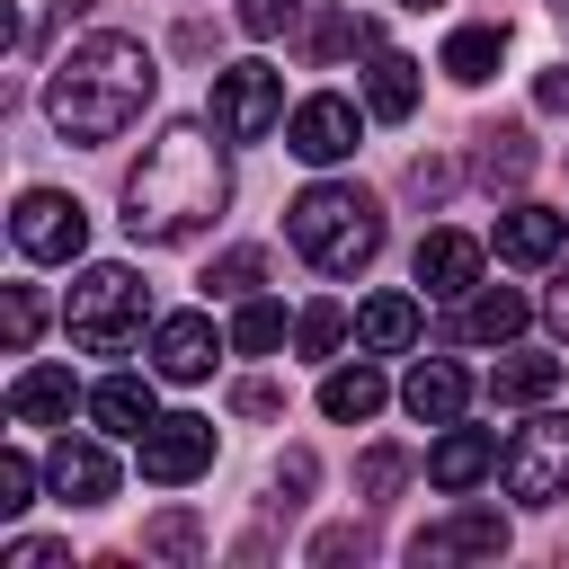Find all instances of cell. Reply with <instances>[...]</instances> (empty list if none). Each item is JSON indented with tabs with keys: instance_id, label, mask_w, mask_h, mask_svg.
<instances>
[{
	"instance_id": "1",
	"label": "cell",
	"mask_w": 569,
	"mask_h": 569,
	"mask_svg": "<svg viewBox=\"0 0 569 569\" xmlns=\"http://www.w3.org/2000/svg\"><path fill=\"white\" fill-rule=\"evenodd\" d=\"M231 204V160H222V133L213 116H178L142 142V160L124 169V231L151 240V249H178L196 231H213Z\"/></svg>"
},
{
	"instance_id": "2",
	"label": "cell",
	"mask_w": 569,
	"mask_h": 569,
	"mask_svg": "<svg viewBox=\"0 0 569 569\" xmlns=\"http://www.w3.org/2000/svg\"><path fill=\"white\" fill-rule=\"evenodd\" d=\"M151 89H160V71H151V44L142 36H89L44 80V116H53L62 142H116L151 107Z\"/></svg>"
},
{
	"instance_id": "3",
	"label": "cell",
	"mask_w": 569,
	"mask_h": 569,
	"mask_svg": "<svg viewBox=\"0 0 569 569\" xmlns=\"http://www.w3.org/2000/svg\"><path fill=\"white\" fill-rule=\"evenodd\" d=\"M284 240H293L320 276H356V267H373V249H382V204H373L365 187L320 178V187H302V196L284 204Z\"/></svg>"
},
{
	"instance_id": "4",
	"label": "cell",
	"mask_w": 569,
	"mask_h": 569,
	"mask_svg": "<svg viewBox=\"0 0 569 569\" xmlns=\"http://www.w3.org/2000/svg\"><path fill=\"white\" fill-rule=\"evenodd\" d=\"M142 320H151V284L133 276V267H80V284L62 293V329H71V347H89V356H124L133 338H142Z\"/></svg>"
},
{
	"instance_id": "5",
	"label": "cell",
	"mask_w": 569,
	"mask_h": 569,
	"mask_svg": "<svg viewBox=\"0 0 569 569\" xmlns=\"http://www.w3.org/2000/svg\"><path fill=\"white\" fill-rule=\"evenodd\" d=\"M498 480H507L516 507H551V498H569V418H560V409L525 418L516 445L498 453Z\"/></svg>"
},
{
	"instance_id": "6",
	"label": "cell",
	"mask_w": 569,
	"mask_h": 569,
	"mask_svg": "<svg viewBox=\"0 0 569 569\" xmlns=\"http://www.w3.org/2000/svg\"><path fill=\"white\" fill-rule=\"evenodd\" d=\"M284 124V80L267 62H231L213 71V133L222 142H267Z\"/></svg>"
},
{
	"instance_id": "7",
	"label": "cell",
	"mask_w": 569,
	"mask_h": 569,
	"mask_svg": "<svg viewBox=\"0 0 569 569\" xmlns=\"http://www.w3.org/2000/svg\"><path fill=\"white\" fill-rule=\"evenodd\" d=\"M9 240H18V258L62 267V258H80V249H89V213H80L62 187H27V196H18V213H9Z\"/></svg>"
},
{
	"instance_id": "8",
	"label": "cell",
	"mask_w": 569,
	"mask_h": 569,
	"mask_svg": "<svg viewBox=\"0 0 569 569\" xmlns=\"http://www.w3.org/2000/svg\"><path fill=\"white\" fill-rule=\"evenodd\" d=\"M133 462H142V480H160V489L196 480V471L213 462V418H196V409H169V418H151V427L133 436Z\"/></svg>"
},
{
	"instance_id": "9",
	"label": "cell",
	"mask_w": 569,
	"mask_h": 569,
	"mask_svg": "<svg viewBox=\"0 0 569 569\" xmlns=\"http://www.w3.org/2000/svg\"><path fill=\"white\" fill-rule=\"evenodd\" d=\"M356 133H365V116H356V98H302L293 116H284V151L293 160H311V169H329V160H347L356 151Z\"/></svg>"
},
{
	"instance_id": "10",
	"label": "cell",
	"mask_w": 569,
	"mask_h": 569,
	"mask_svg": "<svg viewBox=\"0 0 569 569\" xmlns=\"http://www.w3.org/2000/svg\"><path fill=\"white\" fill-rule=\"evenodd\" d=\"M498 551H507V516H498V507H462V516L409 533V560H418V569H445V560H498Z\"/></svg>"
},
{
	"instance_id": "11",
	"label": "cell",
	"mask_w": 569,
	"mask_h": 569,
	"mask_svg": "<svg viewBox=\"0 0 569 569\" xmlns=\"http://www.w3.org/2000/svg\"><path fill=\"white\" fill-rule=\"evenodd\" d=\"M222 329L204 320V311H169L160 329H151V365H160V382H204L213 365H222Z\"/></svg>"
},
{
	"instance_id": "12",
	"label": "cell",
	"mask_w": 569,
	"mask_h": 569,
	"mask_svg": "<svg viewBox=\"0 0 569 569\" xmlns=\"http://www.w3.org/2000/svg\"><path fill=\"white\" fill-rule=\"evenodd\" d=\"M44 489H53L62 507H107V498H116V453L89 445V436H62V445L44 453Z\"/></svg>"
},
{
	"instance_id": "13",
	"label": "cell",
	"mask_w": 569,
	"mask_h": 569,
	"mask_svg": "<svg viewBox=\"0 0 569 569\" xmlns=\"http://www.w3.org/2000/svg\"><path fill=\"white\" fill-rule=\"evenodd\" d=\"M489 240H498V258H507V267H551V258H560V240H569V213H551V204H507Z\"/></svg>"
},
{
	"instance_id": "14",
	"label": "cell",
	"mask_w": 569,
	"mask_h": 569,
	"mask_svg": "<svg viewBox=\"0 0 569 569\" xmlns=\"http://www.w3.org/2000/svg\"><path fill=\"white\" fill-rule=\"evenodd\" d=\"M409 267H418V284H427L436 302H462V293L480 284V240H471V231H427Z\"/></svg>"
},
{
	"instance_id": "15",
	"label": "cell",
	"mask_w": 569,
	"mask_h": 569,
	"mask_svg": "<svg viewBox=\"0 0 569 569\" xmlns=\"http://www.w3.org/2000/svg\"><path fill=\"white\" fill-rule=\"evenodd\" d=\"M71 409H89V391L62 373V365H27L9 382V418L18 427H71Z\"/></svg>"
},
{
	"instance_id": "16",
	"label": "cell",
	"mask_w": 569,
	"mask_h": 569,
	"mask_svg": "<svg viewBox=\"0 0 569 569\" xmlns=\"http://www.w3.org/2000/svg\"><path fill=\"white\" fill-rule=\"evenodd\" d=\"M462 400H471V382H462V365H445V356H418V365L400 373V409H409L418 427H453Z\"/></svg>"
},
{
	"instance_id": "17",
	"label": "cell",
	"mask_w": 569,
	"mask_h": 569,
	"mask_svg": "<svg viewBox=\"0 0 569 569\" xmlns=\"http://www.w3.org/2000/svg\"><path fill=\"white\" fill-rule=\"evenodd\" d=\"M471 142H480V151H471V169H480V187H489V196H516V187L533 178V133H525L516 116H507V124H480Z\"/></svg>"
},
{
	"instance_id": "18",
	"label": "cell",
	"mask_w": 569,
	"mask_h": 569,
	"mask_svg": "<svg viewBox=\"0 0 569 569\" xmlns=\"http://www.w3.org/2000/svg\"><path fill=\"white\" fill-rule=\"evenodd\" d=\"M489 471H498V436L489 427H445L436 453H427V480L436 489H480Z\"/></svg>"
},
{
	"instance_id": "19",
	"label": "cell",
	"mask_w": 569,
	"mask_h": 569,
	"mask_svg": "<svg viewBox=\"0 0 569 569\" xmlns=\"http://www.w3.org/2000/svg\"><path fill=\"white\" fill-rule=\"evenodd\" d=\"M525 320H533V302L516 284H471V302H462V338L471 347H507V338H525Z\"/></svg>"
},
{
	"instance_id": "20",
	"label": "cell",
	"mask_w": 569,
	"mask_h": 569,
	"mask_svg": "<svg viewBox=\"0 0 569 569\" xmlns=\"http://www.w3.org/2000/svg\"><path fill=\"white\" fill-rule=\"evenodd\" d=\"M89 418H98V436H142V427L160 418V400H151L142 373H107V382L89 391Z\"/></svg>"
},
{
	"instance_id": "21",
	"label": "cell",
	"mask_w": 569,
	"mask_h": 569,
	"mask_svg": "<svg viewBox=\"0 0 569 569\" xmlns=\"http://www.w3.org/2000/svg\"><path fill=\"white\" fill-rule=\"evenodd\" d=\"M365 107H373L382 124H400V116L418 107V62L391 53V44H373V53H365Z\"/></svg>"
},
{
	"instance_id": "22",
	"label": "cell",
	"mask_w": 569,
	"mask_h": 569,
	"mask_svg": "<svg viewBox=\"0 0 569 569\" xmlns=\"http://www.w3.org/2000/svg\"><path fill=\"white\" fill-rule=\"evenodd\" d=\"M356 338H365L373 356H409V347H418V293H373V302L356 311Z\"/></svg>"
},
{
	"instance_id": "23",
	"label": "cell",
	"mask_w": 569,
	"mask_h": 569,
	"mask_svg": "<svg viewBox=\"0 0 569 569\" xmlns=\"http://www.w3.org/2000/svg\"><path fill=\"white\" fill-rule=\"evenodd\" d=\"M551 391H560V356H525L516 347V356L489 365V400L498 409H525V400H551Z\"/></svg>"
},
{
	"instance_id": "24",
	"label": "cell",
	"mask_w": 569,
	"mask_h": 569,
	"mask_svg": "<svg viewBox=\"0 0 569 569\" xmlns=\"http://www.w3.org/2000/svg\"><path fill=\"white\" fill-rule=\"evenodd\" d=\"M382 400H391V391H382V373H373V365H338V373L320 382V409H329L338 427H365Z\"/></svg>"
},
{
	"instance_id": "25",
	"label": "cell",
	"mask_w": 569,
	"mask_h": 569,
	"mask_svg": "<svg viewBox=\"0 0 569 569\" xmlns=\"http://www.w3.org/2000/svg\"><path fill=\"white\" fill-rule=\"evenodd\" d=\"M498 53H507V27H453V36H445V80L480 89V80L498 71Z\"/></svg>"
},
{
	"instance_id": "26",
	"label": "cell",
	"mask_w": 569,
	"mask_h": 569,
	"mask_svg": "<svg viewBox=\"0 0 569 569\" xmlns=\"http://www.w3.org/2000/svg\"><path fill=\"white\" fill-rule=\"evenodd\" d=\"M382 44V27L373 18H356V9H329L320 27H311V62H338V53H373Z\"/></svg>"
},
{
	"instance_id": "27",
	"label": "cell",
	"mask_w": 569,
	"mask_h": 569,
	"mask_svg": "<svg viewBox=\"0 0 569 569\" xmlns=\"http://www.w3.org/2000/svg\"><path fill=\"white\" fill-rule=\"evenodd\" d=\"M231 347H240V356H276V347H284V311H276L267 293H249V302L231 311Z\"/></svg>"
},
{
	"instance_id": "28",
	"label": "cell",
	"mask_w": 569,
	"mask_h": 569,
	"mask_svg": "<svg viewBox=\"0 0 569 569\" xmlns=\"http://www.w3.org/2000/svg\"><path fill=\"white\" fill-rule=\"evenodd\" d=\"M258 276H267V258H258V249H222V258L204 267V293H222V302H249V293H258Z\"/></svg>"
},
{
	"instance_id": "29",
	"label": "cell",
	"mask_w": 569,
	"mask_h": 569,
	"mask_svg": "<svg viewBox=\"0 0 569 569\" xmlns=\"http://www.w3.org/2000/svg\"><path fill=\"white\" fill-rule=\"evenodd\" d=\"M347 329H356V320H347V302H311V311L293 320V347H302V356H338V347H347Z\"/></svg>"
},
{
	"instance_id": "30",
	"label": "cell",
	"mask_w": 569,
	"mask_h": 569,
	"mask_svg": "<svg viewBox=\"0 0 569 569\" xmlns=\"http://www.w3.org/2000/svg\"><path fill=\"white\" fill-rule=\"evenodd\" d=\"M142 551H151V560H196V551H204V533H196V516H187V507H169V516H151Z\"/></svg>"
},
{
	"instance_id": "31",
	"label": "cell",
	"mask_w": 569,
	"mask_h": 569,
	"mask_svg": "<svg viewBox=\"0 0 569 569\" xmlns=\"http://www.w3.org/2000/svg\"><path fill=\"white\" fill-rule=\"evenodd\" d=\"M400 480H409V453H391V445H373V453L356 462V498H373V507H382Z\"/></svg>"
},
{
	"instance_id": "32",
	"label": "cell",
	"mask_w": 569,
	"mask_h": 569,
	"mask_svg": "<svg viewBox=\"0 0 569 569\" xmlns=\"http://www.w3.org/2000/svg\"><path fill=\"white\" fill-rule=\"evenodd\" d=\"M27 507H36V462L9 445L0 453V516H27Z\"/></svg>"
},
{
	"instance_id": "33",
	"label": "cell",
	"mask_w": 569,
	"mask_h": 569,
	"mask_svg": "<svg viewBox=\"0 0 569 569\" xmlns=\"http://www.w3.org/2000/svg\"><path fill=\"white\" fill-rule=\"evenodd\" d=\"M36 329H44L36 284H9V356H27V347H36Z\"/></svg>"
},
{
	"instance_id": "34",
	"label": "cell",
	"mask_w": 569,
	"mask_h": 569,
	"mask_svg": "<svg viewBox=\"0 0 569 569\" xmlns=\"http://www.w3.org/2000/svg\"><path fill=\"white\" fill-rule=\"evenodd\" d=\"M311 560H373V533L365 525H329V533H311Z\"/></svg>"
},
{
	"instance_id": "35",
	"label": "cell",
	"mask_w": 569,
	"mask_h": 569,
	"mask_svg": "<svg viewBox=\"0 0 569 569\" xmlns=\"http://www.w3.org/2000/svg\"><path fill=\"white\" fill-rule=\"evenodd\" d=\"M302 18V0H240V36H284Z\"/></svg>"
},
{
	"instance_id": "36",
	"label": "cell",
	"mask_w": 569,
	"mask_h": 569,
	"mask_svg": "<svg viewBox=\"0 0 569 569\" xmlns=\"http://www.w3.org/2000/svg\"><path fill=\"white\" fill-rule=\"evenodd\" d=\"M409 196H418V204L453 196V160H436V151H427V160H409Z\"/></svg>"
},
{
	"instance_id": "37",
	"label": "cell",
	"mask_w": 569,
	"mask_h": 569,
	"mask_svg": "<svg viewBox=\"0 0 569 569\" xmlns=\"http://www.w3.org/2000/svg\"><path fill=\"white\" fill-rule=\"evenodd\" d=\"M311 471H320V462H311V453L293 445V453L276 462V507H302V489H311Z\"/></svg>"
},
{
	"instance_id": "38",
	"label": "cell",
	"mask_w": 569,
	"mask_h": 569,
	"mask_svg": "<svg viewBox=\"0 0 569 569\" xmlns=\"http://www.w3.org/2000/svg\"><path fill=\"white\" fill-rule=\"evenodd\" d=\"M231 409H240V418H276V409H284V391H276V382H240V391H231Z\"/></svg>"
},
{
	"instance_id": "39",
	"label": "cell",
	"mask_w": 569,
	"mask_h": 569,
	"mask_svg": "<svg viewBox=\"0 0 569 569\" xmlns=\"http://www.w3.org/2000/svg\"><path fill=\"white\" fill-rule=\"evenodd\" d=\"M533 98H542V116H569V62H560V71H542V89H533Z\"/></svg>"
},
{
	"instance_id": "40",
	"label": "cell",
	"mask_w": 569,
	"mask_h": 569,
	"mask_svg": "<svg viewBox=\"0 0 569 569\" xmlns=\"http://www.w3.org/2000/svg\"><path fill=\"white\" fill-rule=\"evenodd\" d=\"M542 320H551V329H560V338H569V267H560V276H551V293H542Z\"/></svg>"
},
{
	"instance_id": "41",
	"label": "cell",
	"mask_w": 569,
	"mask_h": 569,
	"mask_svg": "<svg viewBox=\"0 0 569 569\" xmlns=\"http://www.w3.org/2000/svg\"><path fill=\"white\" fill-rule=\"evenodd\" d=\"M53 18L71 27V18H98V0H53Z\"/></svg>"
},
{
	"instance_id": "42",
	"label": "cell",
	"mask_w": 569,
	"mask_h": 569,
	"mask_svg": "<svg viewBox=\"0 0 569 569\" xmlns=\"http://www.w3.org/2000/svg\"><path fill=\"white\" fill-rule=\"evenodd\" d=\"M400 9H436V0H400Z\"/></svg>"
},
{
	"instance_id": "43",
	"label": "cell",
	"mask_w": 569,
	"mask_h": 569,
	"mask_svg": "<svg viewBox=\"0 0 569 569\" xmlns=\"http://www.w3.org/2000/svg\"><path fill=\"white\" fill-rule=\"evenodd\" d=\"M551 9H569V0H551Z\"/></svg>"
}]
</instances>
